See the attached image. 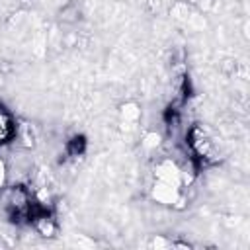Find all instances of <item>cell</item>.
Segmentation results:
<instances>
[{"label":"cell","instance_id":"obj_1","mask_svg":"<svg viewBox=\"0 0 250 250\" xmlns=\"http://www.w3.org/2000/svg\"><path fill=\"white\" fill-rule=\"evenodd\" d=\"M189 146L203 160H219L221 158V146H219L217 137L201 123H197L189 129Z\"/></svg>","mask_w":250,"mask_h":250},{"label":"cell","instance_id":"obj_2","mask_svg":"<svg viewBox=\"0 0 250 250\" xmlns=\"http://www.w3.org/2000/svg\"><path fill=\"white\" fill-rule=\"evenodd\" d=\"M150 197H152V201H156V203H160L164 207H178L184 201L182 188L170 186V184L160 182V180H154L152 182V186H150Z\"/></svg>","mask_w":250,"mask_h":250},{"label":"cell","instance_id":"obj_3","mask_svg":"<svg viewBox=\"0 0 250 250\" xmlns=\"http://www.w3.org/2000/svg\"><path fill=\"white\" fill-rule=\"evenodd\" d=\"M8 213L12 215L14 221H21V219H27L29 213H31V195L29 191H25L21 186L12 189L10 195H8Z\"/></svg>","mask_w":250,"mask_h":250},{"label":"cell","instance_id":"obj_4","mask_svg":"<svg viewBox=\"0 0 250 250\" xmlns=\"http://www.w3.org/2000/svg\"><path fill=\"white\" fill-rule=\"evenodd\" d=\"M154 180H160V182H166L170 186H176V188H182L186 186V176H184V170L170 158H164L160 160L156 166H154Z\"/></svg>","mask_w":250,"mask_h":250},{"label":"cell","instance_id":"obj_5","mask_svg":"<svg viewBox=\"0 0 250 250\" xmlns=\"http://www.w3.org/2000/svg\"><path fill=\"white\" fill-rule=\"evenodd\" d=\"M141 119V105L133 100L125 102L119 105V121L123 127H129V129H135L137 123Z\"/></svg>","mask_w":250,"mask_h":250},{"label":"cell","instance_id":"obj_6","mask_svg":"<svg viewBox=\"0 0 250 250\" xmlns=\"http://www.w3.org/2000/svg\"><path fill=\"white\" fill-rule=\"evenodd\" d=\"M14 131H16V127H14L12 115L0 105V145H4L14 135Z\"/></svg>","mask_w":250,"mask_h":250},{"label":"cell","instance_id":"obj_7","mask_svg":"<svg viewBox=\"0 0 250 250\" xmlns=\"http://www.w3.org/2000/svg\"><path fill=\"white\" fill-rule=\"evenodd\" d=\"M33 225H35L37 232H39V234H43V236H53V234H55V230H57V227H55L53 219H51V217H47V215H39V217H35V219H33Z\"/></svg>","mask_w":250,"mask_h":250},{"label":"cell","instance_id":"obj_8","mask_svg":"<svg viewBox=\"0 0 250 250\" xmlns=\"http://www.w3.org/2000/svg\"><path fill=\"white\" fill-rule=\"evenodd\" d=\"M150 246H152V248H174V246H188V244L172 242L170 238H164V236H154V238L150 240Z\"/></svg>","mask_w":250,"mask_h":250},{"label":"cell","instance_id":"obj_9","mask_svg":"<svg viewBox=\"0 0 250 250\" xmlns=\"http://www.w3.org/2000/svg\"><path fill=\"white\" fill-rule=\"evenodd\" d=\"M158 145H160V135L158 133H146L145 135V139H143V146L145 148L150 150V148H156Z\"/></svg>","mask_w":250,"mask_h":250},{"label":"cell","instance_id":"obj_10","mask_svg":"<svg viewBox=\"0 0 250 250\" xmlns=\"http://www.w3.org/2000/svg\"><path fill=\"white\" fill-rule=\"evenodd\" d=\"M18 135L25 139V146H31L33 145V135H31V127L29 125H21V129H20Z\"/></svg>","mask_w":250,"mask_h":250},{"label":"cell","instance_id":"obj_11","mask_svg":"<svg viewBox=\"0 0 250 250\" xmlns=\"http://www.w3.org/2000/svg\"><path fill=\"white\" fill-rule=\"evenodd\" d=\"M6 180H8V168H6L4 158L0 156V188H4V186H6Z\"/></svg>","mask_w":250,"mask_h":250}]
</instances>
